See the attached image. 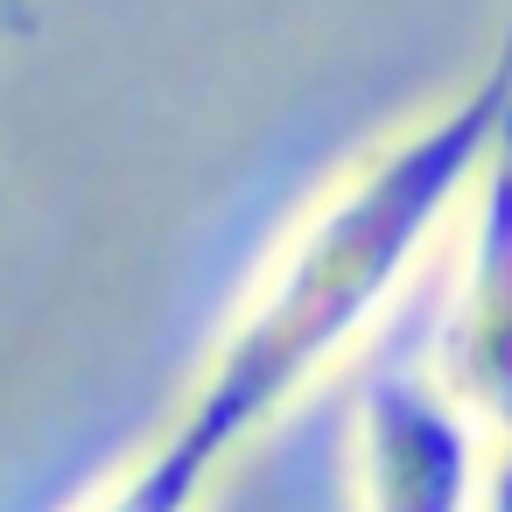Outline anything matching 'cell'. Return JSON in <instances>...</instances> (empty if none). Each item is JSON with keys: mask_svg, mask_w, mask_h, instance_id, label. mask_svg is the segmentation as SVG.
<instances>
[{"mask_svg": "<svg viewBox=\"0 0 512 512\" xmlns=\"http://www.w3.org/2000/svg\"><path fill=\"white\" fill-rule=\"evenodd\" d=\"M505 29H512V8H505Z\"/></svg>", "mask_w": 512, "mask_h": 512, "instance_id": "6", "label": "cell"}, {"mask_svg": "<svg viewBox=\"0 0 512 512\" xmlns=\"http://www.w3.org/2000/svg\"><path fill=\"white\" fill-rule=\"evenodd\" d=\"M421 365L512 456V127L449 225V274Z\"/></svg>", "mask_w": 512, "mask_h": 512, "instance_id": "3", "label": "cell"}, {"mask_svg": "<svg viewBox=\"0 0 512 512\" xmlns=\"http://www.w3.org/2000/svg\"><path fill=\"white\" fill-rule=\"evenodd\" d=\"M484 512H512V456L491 463V491H484Z\"/></svg>", "mask_w": 512, "mask_h": 512, "instance_id": "5", "label": "cell"}, {"mask_svg": "<svg viewBox=\"0 0 512 512\" xmlns=\"http://www.w3.org/2000/svg\"><path fill=\"white\" fill-rule=\"evenodd\" d=\"M218 477H225V470H211L204 456H190V449L162 428L141 456H127L120 470H106L99 484H85L64 512H204Z\"/></svg>", "mask_w": 512, "mask_h": 512, "instance_id": "4", "label": "cell"}, {"mask_svg": "<svg viewBox=\"0 0 512 512\" xmlns=\"http://www.w3.org/2000/svg\"><path fill=\"white\" fill-rule=\"evenodd\" d=\"M498 456L421 358H379L351 393L344 477L358 512H484Z\"/></svg>", "mask_w": 512, "mask_h": 512, "instance_id": "2", "label": "cell"}, {"mask_svg": "<svg viewBox=\"0 0 512 512\" xmlns=\"http://www.w3.org/2000/svg\"><path fill=\"white\" fill-rule=\"evenodd\" d=\"M505 127H512V29L456 99L351 155L288 218L253 288L211 337L169 435L211 470H225L267 421H281L309 386H323L386 323L421 260L449 239Z\"/></svg>", "mask_w": 512, "mask_h": 512, "instance_id": "1", "label": "cell"}]
</instances>
